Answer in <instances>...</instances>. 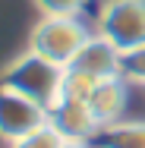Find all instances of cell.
Here are the masks:
<instances>
[{
	"label": "cell",
	"mask_w": 145,
	"mask_h": 148,
	"mask_svg": "<svg viewBox=\"0 0 145 148\" xmlns=\"http://www.w3.org/2000/svg\"><path fill=\"white\" fill-rule=\"evenodd\" d=\"M63 73H66V66H57V63L44 60L41 54L29 51L10 69H3L0 88H10L29 101H35V104H41L44 110H51L63 91Z\"/></svg>",
	"instance_id": "cell-1"
},
{
	"label": "cell",
	"mask_w": 145,
	"mask_h": 148,
	"mask_svg": "<svg viewBox=\"0 0 145 148\" xmlns=\"http://www.w3.org/2000/svg\"><path fill=\"white\" fill-rule=\"evenodd\" d=\"M85 41H88V32L76 16H44L32 29L29 51L41 54L44 60H51L57 66H69Z\"/></svg>",
	"instance_id": "cell-2"
},
{
	"label": "cell",
	"mask_w": 145,
	"mask_h": 148,
	"mask_svg": "<svg viewBox=\"0 0 145 148\" xmlns=\"http://www.w3.org/2000/svg\"><path fill=\"white\" fill-rule=\"evenodd\" d=\"M98 35L117 51L145 44V0H107L98 13Z\"/></svg>",
	"instance_id": "cell-3"
},
{
	"label": "cell",
	"mask_w": 145,
	"mask_h": 148,
	"mask_svg": "<svg viewBox=\"0 0 145 148\" xmlns=\"http://www.w3.org/2000/svg\"><path fill=\"white\" fill-rule=\"evenodd\" d=\"M47 126V110L29 98L16 95L10 88H0V139L3 142H19L32 132Z\"/></svg>",
	"instance_id": "cell-4"
},
{
	"label": "cell",
	"mask_w": 145,
	"mask_h": 148,
	"mask_svg": "<svg viewBox=\"0 0 145 148\" xmlns=\"http://www.w3.org/2000/svg\"><path fill=\"white\" fill-rule=\"evenodd\" d=\"M47 126L63 142H91L95 132L101 129L85 101H69V98H60L47 110Z\"/></svg>",
	"instance_id": "cell-5"
},
{
	"label": "cell",
	"mask_w": 145,
	"mask_h": 148,
	"mask_svg": "<svg viewBox=\"0 0 145 148\" xmlns=\"http://www.w3.org/2000/svg\"><path fill=\"white\" fill-rule=\"evenodd\" d=\"M69 69L88 73L91 79H114L120 76V51L114 44H107L101 35H88V41L79 47V54L73 57Z\"/></svg>",
	"instance_id": "cell-6"
},
{
	"label": "cell",
	"mask_w": 145,
	"mask_h": 148,
	"mask_svg": "<svg viewBox=\"0 0 145 148\" xmlns=\"http://www.w3.org/2000/svg\"><path fill=\"white\" fill-rule=\"evenodd\" d=\"M88 110L95 114L98 126H107V123H117L126 110V79H101L95 91L88 95Z\"/></svg>",
	"instance_id": "cell-7"
},
{
	"label": "cell",
	"mask_w": 145,
	"mask_h": 148,
	"mask_svg": "<svg viewBox=\"0 0 145 148\" xmlns=\"http://www.w3.org/2000/svg\"><path fill=\"white\" fill-rule=\"evenodd\" d=\"M95 148H145V120H117L95 132Z\"/></svg>",
	"instance_id": "cell-8"
},
{
	"label": "cell",
	"mask_w": 145,
	"mask_h": 148,
	"mask_svg": "<svg viewBox=\"0 0 145 148\" xmlns=\"http://www.w3.org/2000/svg\"><path fill=\"white\" fill-rule=\"evenodd\" d=\"M95 85H98V79H91L88 73H79V69H69V66H66L60 98H69V101H85V104H88V95L95 91Z\"/></svg>",
	"instance_id": "cell-9"
},
{
	"label": "cell",
	"mask_w": 145,
	"mask_h": 148,
	"mask_svg": "<svg viewBox=\"0 0 145 148\" xmlns=\"http://www.w3.org/2000/svg\"><path fill=\"white\" fill-rule=\"evenodd\" d=\"M120 79L136 82V85H145V44L120 54Z\"/></svg>",
	"instance_id": "cell-10"
},
{
	"label": "cell",
	"mask_w": 145,
	"mask_h": 148,
	"mask_svg": "<svg viewBox=\"0 0 145 148\" xmlns=\"http://www.w3.org/2000/svg\"><path fill=\"white\" fill-rule=\"evenodd\" d=\"M10 148H63V139H60L51 126H41L38 132H32V136H25V139L13 142Z\"/></svg>",
	"instance_id": "cell-11"
},
{
	"label": "cell",
	"mask_w": 145,
	"mask_h": 148,
	"mask_svg": "<svg viewBox=\"0 0 145 148\" xmlns=\"http://www.w3.org/2000/svg\"><path fill=\"white\" fill-rule=\"evenodd\" d=\"M44 16H79L85 0H35Z\"/></svg>",
	"instance_id": "cell-12"
},
{
	"label": "cell",
	"mask_w": 145,
	"mask_h": 148,
	"mask_svg": "<svg viewBox=\"0 0 145 148\" xmlns=\"http://www.w3.org/2000/svg\"><path fill=\"white\" fill-rule=\"evenodd\" d=\"M63 148H95L91 142H63Z\"/></svg>",
	"instance_id": "cell-13"
}]
</instances>
